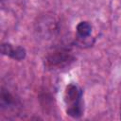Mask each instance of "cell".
<instances>
[{
	"label": "cell",
	"instance_id": "6da1fadb",
	"mask_svg": "<svg viewBox=\"0 0 121 121\" xmlns=\"http://www.w3.org/2000/svg\"><path fill=\"white\" fill-rule=\"evenodd\" d=\"M64 103L67 114L73 118H79L83 114L81 89L73 83L67 85L64 92Z\"/></svg>",
	"mask_w": 121,
	"mask_h": 121
},
{
	"label": "cell",
	"instance_id": "7a4b0ae2",
	"mask_svg": "<svg viewBox=\"0 0 121 121\" xmlns=\"http://www.w3.org/2000/svg\"><path fill=\"white\" fill-rule=\"evenodd\" d=\"M74 58L65 50H59L54 53H52L48 59L47 62L52 67H63L65 65H68Z\"/></svg>",
	"mask_w": 121,
	"mask_h": 121
},
{
	"label": "cell",
	"instance_id": "3957f363",
	"mask_svg": "<svg viewBox=\"0 0 121 121\" xmlns=\"http://www.w3.org/2000/svg\"><path fill=\"white\" fill-rule=\"evenodd\" d=\"M3 55H7L14 60H21L26 57V50L21 46H13L9 43H3L1 46Z\"/></svg>",
	"mask_w": 121,
	"mask_h": 121
},
{
	"label": "cell",
	"instance_id": "277c9868",
	"mask_svg": "<svg viewBox=\"0 0 121 121\" xmlns=\"http://www.w3.org/2000/svg\"><path fill=\"white\" fill-rule=\"evenodd\" d=\"M92 32V26L88 22H80L77 26V33L79 39L89 38Z\"/></svg>",
	"mask_w": 121,
	"mask_h": 121
},
{
	"label": "cell",
	"instance_id": "5b68a950",
	"mask_svg": "<svg viewBox=\"0 0 121 121\" xmlns=\"http://www.w3.org/2000/svg\"><path fill=\"white\" fill-rule=\"evenodd\" d=\"M11 104H13V97L11 96V95L9 92L2 90V92H1V105H2V107H8Z\"/></svg>",
	"mask_w": 121,
	"mask_h": 121
}]
</instances>
